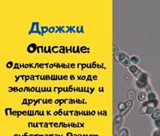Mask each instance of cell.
Masks as SVG:
<instances>
[{"mask_svg": "<svg viewBox=\"0 0 160 136\" xmlns=\"http://www.w3.org/2000/svg\"><path fill=\"white\" fill-rule=\"evenodd\" d=\"M120 60L123 63V65L125 66H128L129 64V60L128 58V57L125 54H120Z\"/></svg>", "mask_w": 160, "mask_h": 136, "instance_id": "obj_1", "label": "cell"}, {"mask_svg": "<svg viewBox=\"0 0 160 136\" xmlns=\"http://www.w3.org/2000/svg\"><path fill=\"white\" fill-rule=\"evenodd\" d=\"M153 119H158L160 118V110H156L152 114Z\"/></svg>", "mask_w": 160, "mask_h": 136, "instance_id": "obj_2", "label": "cell"}, {"mask_svg": "<svg viewBox=\"0 0 160 136\" xmlns=\"http://www.w3.org/2000/svg\"><path fill=\"white\" fill-rule=\"evenodd\" d=\"M135 97V94L134 91H129L127 94V98L129 100H133Z\"/></svg>", "mask_w": 160, "mask_h": 136, "instance_id": "obj_3", "label": "cell"}, {"mask_svg": "<svg viewBox=\"0 0 160 136\" xmlns=\"http://www.w3.org/2000/svg\"><path fill=\"white\" fill-rule=\"evenodd\" d=\"M138 100H139V101H144V100L146 99V98H147V95H146V94H145L144 92H141L140 94H138Z\"/></svg>", "mask_w": 160, "mask_h": 136, "instance_id": "obj_4", "label": "cell"}, {"mask_svg": "<svg viewBox=\"0 0 160 136\" xmlns=\"http://www.w3.org/2000/svg\"><path fill=\"white\" fill-rule=\"evenodd\" d=\"M128 135V132L126 129H122L119 132V136H127Z\"/></svg>", "mask_w": 160, "mask_h": 136, "instance_id": "obj_5", "label": "cell"}, {"mask_svg": "<svg viewBox=\"0 0 160 136\" xmlns=\"http://www.w3.org/2000/svg\"><path fill=\"white\" fill-rule=\"evenodd\" d=\"M131 61H132L134 64H137L138 63V58L136 57H132V58H131Z\"/></svg>", "mask_w": 160, "mask_h": 136, "instance_id": "obj_6", "label": "cell"}]
</instances>
